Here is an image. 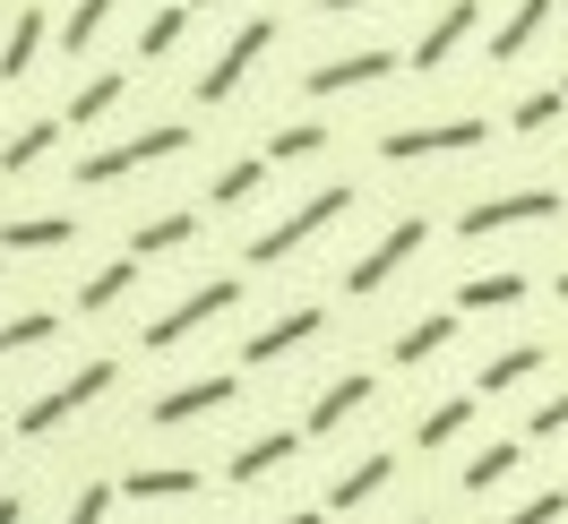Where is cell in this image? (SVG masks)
<instances>
[{
  "mask_svg": "<svg viewBox=\"0 0 568 524\" xmlns=\"http://www.w3.org/2000/svg\"><path fill=\"white\" fill-rule=\"evenodd\" d=\"M542 18H551V0H517V9H508V27L491 35V61H517V52L542 35Z\"/></svg>",
  "mask_w": 568,
  "mask_h": 524,
  "instance_id": "cell-19",
  "label": "cell"
},
{
  "mask_svg": "<svg viewBox=\"0 0 568 524\" xmlns=\"http://www.w3.org/2000/svg\"><path fill=\"white\" fill-rule=\"evenodd\" d=\"M181 27H190V0H181V9H155V18H146V35H139V52H146V61H164V52L181 43Z\"/></svg>",
  "mask_w": 568,
  "mask_h": 524,
  "instance_id": "cell-30",
  "label": "cell"
},
{
  "mask_svg": "<svg viewBox=\"0 0 568 524\" xmlns=\"http://www.w3.org/2000/svg\"><path fill=\"white\" fill-rule=\"evenodd\" d=\"M320 146H327L320 121H293V130H276V138H267V164H302V155H320Z\"/></svg>",
  "mask_w": 568,
  "mask_h": 524,
  "instance_id": "cell-29",
  "label": "cell"
},
{
  "mask_svg": "<svg viewBox=\"0 0 568 524\" xmlns=\"http://www.w3.org/2000/svg\"><path fill=\"white\" fill-rule=\"evenodd\" d=\"M52 327H61L52 310H27V318H9V327H0V361H9V352H27V345H43Z\"/></svg>",
  "mask_w": 568,
  "mask_h": 524,
  "instance_id": "cell-32",
  "label": "cell"
},
{
  "mask_svg": "<svg viewBox=\"0 0 568 524\" xmlns=\"http://www.w3.org/2000/svg\"><path fill=\"white\" fill-rule=\"evenodd\" d=\"M311 9H362V0H311Z\"/></svg>",
  "mask_w": 568,
  "mask_h": 524,
  "instance_id": "cell-40",
  "label": "cell"
},
{
  "mask_svg": "<svg viewBox=\"0 0 568 524\" xmlns=\"http://www.w3.org/2000/svg\"><path fill=\"white\" fill-rule=\"evenodd\" d=\"M302 455V430H267V439H250L242 455H233V482H267L276 464H293Z\"/></svg>",
  "mask_w": 568,
  "mask_h": 524,
  "instance_id": "cell-16",
  "label": "cell"
},
{
  "mask_svg": "<svg viewBox=\"0 0 568 524\" xmlns=\"http://www.w3.org/2000/svg\"><path fill=\"white\" fill-rule=\"evenodd\" d=\"M560 95H568V78H560Z\"/></svg>",
  "mask_w": 568,
  "mask_h": 524,
  "instance_id": "cell-44",
  "label": "cell"
},
{
  "mask_svg": "<svg viewBox=\"0 0 568 524\" xmlns=\"http://www.w3.org/2000/svg\"><path fill=\"white\" fill-rule=\"evenodd\" d=\"M345 207H354V189H345V181H336V189H320V198H302V207L284 215V224H267V233L250 242V267H276V258H293V249L311 242V233H327V224H336Z\"/></svg>",
  "mask_w": 568,
  "mask_h": 524,
  "instance_id": "cell-1",
  "label": "cell"
},
{
  "mask_svg": "<svg viewBox=\"0 0 568 524\" xmlns=\"http://www.w3.org/2000/svg\"><path fill=\"white\" fill-rule=\"evenodd\" d=\"M121 490H130V499H190V490H199V473H190V464H139Z\"/></svg>",
  "mask_w": 568,
  "mask_h": 524,
  "instance_id": "cell-21",
  "label": "cell"
},
{
  "mask_svg": "<svg viewBox=\"0 0 568 524\" xmlns=\"http://www.w3.org/2000/svg\"><path fill=\"white\" fill-rule=\"evenodd\" d=\"M483 138H491V121H474V112H465V121L388 130V138H379V155H388V164H423V155H465V146H483Z\"/></svg>",
  "mask_w": 568,
  "mask_h": 524,
  "instance_id": "cell-2",
  "label": "cell"
},
{
  "mask_svg": "<svg viewBox=\"0 0 568 524\" xmlns=\"http://www.w3.org/2000/svg\"><path fill=\"white\" fill-rule=\"evenodd\" d=\"M112 379H121V370H112V361H87V370H78V379H61V387H52V395H36V404H27V413H18V430H27V439H43V430H61V421H70L78 404H95V395H104Z\"/></svg>",
  "mask_w": 568,
  "mask_h": 524,
  "instance_id": "cell-6",
  "label": "cell"
},
{
  "mask_svg": "<svg viewBox=\"0 0 568 524\" xmlns=\"http://www.w3.org/2000/svg\"><path fill=\"white\" fill-rule=\"evenodd\" d=\"M423 242H430V224H423V215L388 224V233H379V242H371L354 267H345V292H379V284H388V276H396V267H405V258H414Z\"/></svg>",
  "mask_w": 568,
  "mask_h": 524,
  "instance_id": "cell-5",
  "label": "cell"
},
{
  "mask_svg": "<svg viewBox=\"0 0 568 524\" xmlns=\"http://www.w3.org/2000/svg\"><path fill=\"white\" fill-rule=\"evenodd\" d=\"M43 146H52V121H36V130H18V138L0 146V164H9V173H27V164H36Z\"/></svg>",
  "mask_w": 568,
  "mask_h": 524,
  "instance_id": "cell-35",
  "label": "cell"
},
{
  "mask_svg": "<svg viewBox=\"0 0 568 524\" xmlns=\"http://www.w3.org/2000/svg\"><path fill=\"white\" fill-rule=\"evenodd\" d=\"M320 327H327V310H284V318H267V327L242 345V361H250V370H258V361H284L293 345H311Z\"/></svg>",
  "mask_w": 568,
  "mask_h": 524,
  "instance_id": "cell-11",
  "label": "cell"
},
{
  "mask_svg": "<svg viewBox=\"0 0 568 524\" xmlns=\"http://www.w3.org/2000/svg\"><path fill=\"white\" fill-rule=\"evenodd\" d=\"M181 146H190V130H181V121H164V130H139V138H121V146H104V155H87V164H78V181H121V173H139V164L181 155Z\"/></svg>",
  "mask_w": 568,
  "mask_h": 524,
  "instance_id": "cell-7",
  "label": "cell"
},
{
  "mask_svg": "<svg viewBox=\"0 0 568 524\" xmlns=\"http://www.w3.org/2000/svg\"><path fill=\"white\" fill-rule=\"evenodd\" d=\"M0 242H9V249H61V242H78V224H70V215H9Z\"/></svg>",
  "mask_w": 568,
  "mask_h": 524,
  "instance_id": "cell-18",
  "label": "cell"
},
{
  "mask_svg": "<svg viewBox=\"0 0 568 524\" xmlns=\"http://www.w3.org/2000/svg\"><path fill=\"white\" fill-rule=\"evenodd\" d=\"M276 43V18H250V27H233V43L207 61V78H199V104H224L233 86H242L250 70H258V52Z\"/></svg>",
  "mask_w": 568,
  "mask_h": 524,
  "instance_id": "cell-3",
  "label": "cell"
},
{
  "mask_svg": "<svg viewBox=\"0 0 568 524\" xmlns=\"http://www.w3.org/2000/svg\"><path fill=\"white\" fill-rule=\"evenodd\" d=\"M465 421H474V395H448V404H430V413L414 421V439H423V448H448V439H465Z\"/></svg>",
  "mask_w": 568,
  "mask_h": 524,
  "instance_id": "cell-23",
  "label": "cell"
},
{
  "mask_svg": "<svg viewBox=\"0 0 568 524\" xmlns=\"http://www.w3.org/2000/svg\"><path fill=\"white\" fill-rule=\"evenodd\" d=\"M517 455H526V439H491V448L465 464V490H491V482H508L517 473Z\"/></svg>",
  "mask_w": 568,
  "mask_h": 524,
  "instance_id": "cell-24",
  "label": "cell"
},
{
  "mask_svg": "<svg viewBox=\"0 0 568 524\" xmlns=\"http://www.w3.org/2000/svg\"><path fill=\"white\" fill-rule=\"evenodd\" d=\"M560 430H568V387H560V395H551V404L526 421V439H560Z\"/></svg>",
  "mask_w": 568,
  "mask_h": 524,
  "instance_id": "cell-36",
  "label": "cell"
},
{
  "mask_svg": "<svg viewBox=\"0 0 568 524\" xmlns=\"http://www.w3.org/2000/svg\"><path fill=\"white\" fill-rule=\"evenodd\" d=\"M388 482H396V455H388V448H379V455H362L354 473H345V482L327 490V516H354L362 499H379V490H388Z\"/></svg>",
  "mask_w": 568,
  "mask_h": 524,
  "instance_id": "cell-14",
  "label": "cell"
},
{
  "mask_svg": "<svg viewBox=\"0 0 568 524\" xmlns=\"http://www.w3.org/2000/svg\"><path fill=\"white\" fill-rule=\"evenodd\" d=\"M112 104H121V78H87V86H78V95H70V121H78V130H87V121H104Z\"/></svg>",
  "mask_w": 568,
  "mask_h": 524,
  "instance_id": "cell-31",
  "label": "cell"
},
{
  "mask_svg": "<svg viewBox=\"0 0 568 524\" xmlns=\"http://www.w3.org/2000/svg\"><path fill=\"white\" fill-rule=\"evenodd\" d=\"M190 9H215V0H190Z\"/></svg>",
  "mask_w": 568,
  "mask_h": 524,
  "instance_id": "cell-42",
  "label": "cell"
},
{
  "mask_svg": "<svg viewBox=\"0 0 568 524\" xmlns=\"http://www.w3.org/2000/svg\"><path fill=\"white\" fill-rule=\"evenodd\" d=\"M36 43H43V18L27 9V18L9 27V43H0V78H27V61H36Z\"/></svg>",
  "mask_w": 568,
  "mask_h": 524,
  "instance_id": "cell-26",
  "label": "cell"
},
{
  "mask_svg": "<svg viewBox=\"0 0 568 524\" xmlns=\"http://www.w3.org/2000/svg\"><path fill=\"white\" fill-rule=\"evenodd\" d=\"M130 284H139V258H112L104 276H87V292H78V310H112V301H121Z\"/></svg>",
  "mask_w": 568,
  "mask_h": 524,
  "instance_id": "cell-25",
  "label": "cell"
},
{
  "mask_svg": "<svg viewBox=\"0 0 568 524\" xmlns=\"http://www.w3.org/2000/svg\"><path fill=\"white\" fill-rule=\"evenodd\" d=\"M526 301V276H474V284H457V310H517Z\"/></svg>",
  "mask_w": 568,
  "mask_h": 524,
  "instance_id": "cell-20",
  "label": "cell"
},
{
  "mask_svg": "<svg viewBox=\"0 0 568 524\" xmlns=\"http://www.w3.org/2000/svg\"><path fill=\"white\" fill-rule=\"evenodd\" d=\"M388 70H396V52H345V61H320L302 86L311 95H354V86H379Z\"/></svg>",
  "mask_w": 568,
  "mask_h": 524,
  "instance_id": "cell-10",
  "label": "cell"
},
{
  "mask_svg": "<svg viewBox=\"0 0 568 524\" xmlns=\"http://www.w3.org/2000/svg\"><path fill=\"white\" fill-rule=\"evenodd\" d=\"M284 524H327V516H320V507H302V516H284Z\"/></svg>",
  "mask_w": 568,
  "mask_h": 524,
  "instance_id": "cell-39",
  "label": "cell"
},
{
  "mask_svg": "<svg viewBox=\"0 0 568 524\" xmlns=\"http://www.w3.org/2000/svg\"><path fill=\"white\" fill-rule=\"evenodd\" d=\"M258 181H267V155H242V164H224V173H215V207H242Z\"/></svg>",
  "mask_w": 568,
  "mask_h": 524,
  "instance_id": "cell-27",
  "label": "cell"
},
{
  "mask_svg": "<svg viewBox=\"0 0 568 524\" xmlns=\"http://www.w3.org/2000/svg\"><path fill=\"white\" fill-rule=\"evenodd\" d=\"M104 9H112V0H78V9H70V27H61V43H70V52H87V43L104 35Z\"/></svg>",
  "mask_w": 568,
  "mask_h": 524,
  "instance_id": "cell-33",
  "label": "cell"
},
{
  "mask_svg": "<svg viewBox=\"0 0 568 524\" xmlns=\"http://www.w3.org/2000/svg\"><path fill=\"white\" fill-rule=\"evenodd\" d=\"M224 404H233V379H190V387H173V395H155V404H146V421H155V430H181V421L224 413Z\"/></svg>",
  "mask_w": 568,
  "mask_h": 524,
  "instance_id": "cell-9",
  "label": "cell"
},
{
  "mask_svg": "<svg viewBox=\"0 0 568 524\" xmlns=\"http://www.w3.org/2000/svg\"><path fill=\"white\" fill-rule=\"evenodd\" d=\"M104 507H112V490L95 482V490H78V507H70V516H61V524H104Z\"/></svg>",
  "mask_w": 568,
  "mask_h": 524,
  "instance_id": "cell-37",
  "label": "cell"
},
{
  "mask_svg": "<svg viewBox=\"0 0 568 524\" xmlns=\"http://www.w3.org/2000/svg\"><path fill=\"white\" fill-rule=\"evenodd\" d=\"M190 233H199V215H155V224L130 233V258H164V249H181Z\"/></svg>",
  "mask_w": 568,
  "mask_h": 524,
  "instance_id": "cell-22",
  "label": "cell"
},
{
  "mask_svg": "<svg viewBox=\"0 0 568 524\" xmlns=\"http://www.w3.org/2000/svg\"><path fill=\"white\" fill-rule=\"evenodd\" d=\"M27 516V499H18V490H0V524H18Z\"/></svg>",
  "mask_w": 568,
  "mask_h": 524,
  "instance_id": "cell-38",
  "label": "cell"
},
{
  "mask_svg": "<svg viewBox=\"0 0 568 524\" xmlns=\"http://www.w3.org/2000/svg\"><path fill=\"white\" fill-rule=\"evenodd\" d=\"M405 524H430V516H405Z\"/></svg>",
  "mask_w": 568,
  "mask_h": 524,
  "instance_id": "cell-43",
  "label": "cell"
},
{
  "mask_svg": "<svg viewBox=\"0 0 568 524\" xmlns=\"http://www.w3.org/2000/svg\"><path fill=\"white\" fill-rule=\"evenodd\" d=\"M362 404H371V379H362V370H345V379H327L320 395H311V421H302V430H311V439H327V430H345Z\"/></svg>",
  "mask_w": 568,
  "mask_h": 524,
  "instance_id": "cell-12",
  "label": "cell"
},
{
  "mask_svg": "<svg viewBox=\"0 0 568 524\" xmlns=\"http://www.w3.org/2000/svg\"><path fill=\"white\" fill-rule=\"evenodd\" d=\"M560 301H568V267H560Z\"/></svg>",
  "mask_w": 568,
  "mask_h": 524,
  "instance_id": "cell-41",
  "label": "cell"
},
{
  "mask_svg": "<svg viewBox=\"0 0 568 524\" xmlns=\"http://www.w3.org/2000/svg\"><path fill=\"white\" fill-rule=\"evenodd\" d=\"M474 18H483V9H474V0H448V9H439V18H430V35L414 43V70H439V61H448V52H457V43L474 35Z\"/></svg>",
  "mask_w": 568,
  "mask_h": 524,
  "instance_id": "cell-13",
  "label": "cell"
},
{
  "mask_svg": "<svg viewBox=\"0 0 568 524\" xmlns=\"http://www.w3.org/2000/svg\"><path fill=\"white\" fill-rule=\"evenodd\" d=\"M560 112H568V95H560V86H534V95H526L517 112H508V121H517V138H534V130H551Z\"/></svg>",
  "mask_w": 568,
  "mask_h": 524,
  "instance_id": "cell-28",
  "label": "cell"
},
{
  "mask_svg": "<svg viewBox=\"0 0 568 524\" xmlns=\"http://www.w3.org/2000/svg\"><path fill=\"white\" fill-rule=\"evenodd\" d=\"M457 318H465V310H430V318H414V327L396 336V361H405V370H423L430 352H439L448 336H457Z\"/></svg>",
  "mask_w": 568,
  "mask_h": 524,
  "instance_id": "cell-17",
  "label": "cell"
},
{
  "mask_svg": "<svg viewBox=\"0 0 568 524\" xmlns=\"http://www.w3.org/2000/svg\"><path fill=\"white\" fill-rule=\"evenodd\" d=\"M542 361H551L542 345H508V352H491V361H483V379H474V395H508V387H526Z\"/></svg>",
  "mask_w": 568,
  "mask_h": 524,
  "instance_id": "cell-15",
  "label": "cell"
},
{
  "mask_svg": "<svg viewBox=\"0 0 568 524\" xmlns=\"http://www.w3.org/2000/svg\"><path fill=\"white\" fill-rule=\"evenodd\" d=\"M233 301H242V284H233V276L199 284V292H190L181 310H164V318H155V327H146V352H173L181 336H199V327H207V318H224V310H233Z\"/></svg>",
  "mask_w": 568,
  "mask_h": 524,
  "instance_id": "cell-8",
  "label": "cell"
},
{
  "mask_svg": "<svg viewBox=\"0 0 568 524\" xmlns=\"http://www.w3.org/2000/svg\"><path fill=\"white\" fill-rule=\"evenodd\" d=\"M560 215V189H508V198H483V207L457 215L465 242H491V233H508V224H551Z\"/></svg>",
  "mask_w": 568,
  "mask_h": 524,
  "instance_id": "cell-4",
  "label": "cell"
},
{
  "mask_svg": "<svg viewBox=\"0 0 568 524\" xmlns=\"http://www.w3.org/2000/svg\"><path fill=\"white\" fill-rule=\"evenodd\" d=\"M560 516H568V490H534L526 507H508L499 524H560Z\"/></svg>",
  "mask_w": 568,
  "mask_h": 524,
  "instance_id": "cell-34",
  "label": "cell"
}]
</instances>
